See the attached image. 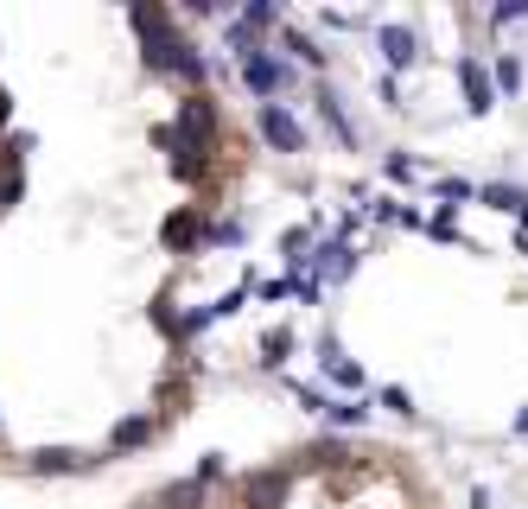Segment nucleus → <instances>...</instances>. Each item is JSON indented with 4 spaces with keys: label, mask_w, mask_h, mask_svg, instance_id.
I'll list each match as a JSON object with an SVG mask.
<instances>
[{
    "label": "nucleus",
    "mask_w": 528,
    "mask_h": 509,
    "mask_svg": "<svg viewBox=\"0 0 528 509\" xmlns=\"http://www.w3.org/2000/svg\"><path fill=\"white\" fill-rule=\"evenodd\" d=\"M210 230H217V223H204L198 210H172V217L160 223V242L179 249V255H191V249H210Z\"/></svg>",
    "instance_id": "0eeeda50"
},
{
    "label": "nucleus",
    "mask_w": 528,
    "mask_h": 509,
    "mask_svg": "<svg viewBox=\"0 0 528 509\" xmlns=\"http://www.w3.org/2000/svg\"><path fill=\"white\" fill-rule=\"evenodd\" d=\"M128 26H134L140 45H160V39H172V32H179L166 7H128Z\"/></svg>",
    "instance_id": "9b49d317"
},
{
    "label": "nucleus",
    "mask_w": 528,
    "mask_h": 509,
    "mask_svg": "<svg viewBox=\"0 0 528 509\" xmlns=\"http://www.w3.org/2000/svg\"><path fill=\"white\" fill-rule=\"evenodd\" d=\"M528 20V0H503V7H490V26H516Z\"/></svg>",
    "instance_id": "b1692460"
},
{
    "label": "nucleus",
    "mask_w": 528,
    "mask_h": 509,
    "mask_svg": "<svg viewBox=\"0 0 528 509\" xmlns=\"http://www.w3.org/2000/svg\"><path fill=\"white\" fill-rule=\"evenodd\" d=\"M153 140H160V147L172 153V179H179V185H198L204 179V172H210V153L204 147H191V140H179V134H172V128H153Z\"/></svg>",
    "instance_id": "423d86ee"
},
{
    "label": "nucleus",
    "mask_w": 528,
    "mask_h": 509,
    "mask_svg": "<svg viewBox=\"0 0 528 509\" xmlns=\"http://www.w3.org/2000/svg\"><path fill=\"white\" fill-rule=\"evenodd\" d=\"M280 45H287V51H293V58H299V64H306V70H319V64H325V51H319V45H312V39H306V32H299L293 20H280Z\"/></svg>",
    "instance_id": "dca6fc26"
},
{
    "label": "nucleus",
    "mask_w": 528,
    "mask_h": 509,
    "mask_svg": "<svg viewBox=\"0 0 528 509\" xmlns=\"http://www.w3.org/2000/svg\"><path fill=\"white\" fill-rule=\"evenodd\" d=\"M516 433H528V408H522V414H516Z\"/></svg>",
    "instance_id": "c85d7f7f"
},
{
    "label": "nucleus",
    "mask_w": 528,
    "mask_h": 509,
    "mask_svg": "<svg viewBox=\"0 0 528 509\" xmlns=\"http://www.w3.org/2000/svg\"><path fill=\"white\" fill-rule=\"evenodd\" d=\"M147 440H153V414H128V420H115L109 452H134V446H147Z\"/></svg>",
    "instance_id": "ddd939ff"
},
{
    "label": "nucleus",
    "mask_w": 528,
    "mask_h": 509,
    "mask_svg": "<svg viewBox=\"0 0 528 509\" xmlns=\"http://www.w3.org/2000/svg\"><path fill=\"white\" fill-rule=\"evenodd\" d=\"M325 376L338 382V389H344L350 401H357V389H363V370H357V363H350V357H344V350L331 344V338H325Z\"/></svg>",
    "instance_id": "f8f14e48"
},
{
    "label": "nucleus",
    "mask_w": 528,
    "mask_h": 509,
    "mask_svg": "<svg viewBox=\"0 0 528 509\" xmlns=\"http://www.w3.org/2000/svg\"><path fill=\"white\" fill-rule=\"evenodd\" d=\"M102 459H90V452H77V446H39V452H26V471L32 478H70V471H90Z\"/></svg>",
    "instance_id": "6e6552de"
},
{
    "label": "nucleus",
    "mask_w": 528,
    "mask_h": 509,
    "mask_svg": "<svg viewBox=\"0 0 528 509\" xmlns=\"http://www.w3.org/2000/svg\"><path fill=\"white\" fill-rule=\"evenodd\" d=\"M204 497H210V484L185 478V484H166L160 490V509H204Z\"/></svg>",
    "instance_id": "2eb2a0df"
},
{
    "label": "nucleus",
    "mask_w": 528,
    "mask_h": 509,
    "mask_svg": "<svg viewBox=\"0 0 528 509\" xmlns=\"http://www.w3.org/2000/svg\"><path fill=\"white\" fill-rule=\"evenodd\" d=\"M376 51H382V64H389V77H401V70H414V58H420V39H414V26L382 20V26H376Z\"/></svg>",
    "instance_id": "39448f33"
},
{
    "label": "nucleus",
    "mask_w": 528,
    "mask_h": 509,
    "mask_svg": "<svg viewBox=\"0 0 528 509\" xmlns=\"http://www.w3.org/2000/svg\"><path fill=\"white\" fill-rule=\"evenodd\" d=\"M261 140L274 153H306V128H299V115L287 102H261Z\"/></svg>",
    "instance_id": "20e7f679"
},
{
    "label": "nucleus",
    "mask_w": 528,
    "mask_h": 509,
    "mask_svg": "<svg viewBox=\"0 0 528 509\" xmlns=\"http://www.w3.org/2000/svg\"><path fill=\"white\" fill-rule=\"evenodd\" d=\"M325 420H331V427H363V420H369V408H363V401H325Z\"/></svg>",
    "instance_id": "6ab92c4d"
},
{
    "label": "nucleus",
    "mask_w": 528,
    "mask_h": 509,
    "mask_svg": "<svg viewBox=\"0 0 528 509\" xmlns=\"http://www.w3.org/2000/svg\"><path fill=\"white\" fill-rule=\"evenodd\" d=\"M223 471H230V459H223V452H204V459H198V484H217Z\"/></svg>",
    "instance_id": "393cba45"
},
{
    "label": "nucleus",
    "mask_w": 528,
    "mask_h": 509,
    "mask_svg": "<svg viewBox=\"0 0 528 509\" xmlns=\"http://www.w3.org/2000/svg\"><path fill=\"white\" fill-rule=\"evenodd\" d=\"M433 198H439V204H452V210H459V204H471V198H478V191H471L465 179H433Z\"/></svg>",
    "instance_id": "412c9836"
},
{
    "label": "nucleus",
    "mask_w": 528,
    "mask_h": 509,
    "mask_svg": "<svg viewBox=\"0 0 528 509\" xmlns=\"http://www.w3.org/2000/svg\"><path fill=\"white\" fill-rule=\"evenodd\" d=\"M478 204H490V210H522V204H528V191H516V185H484V191H478Z\"/></svg>",
    "instance_id": "aec40b11"
},
{
    "label": "nucleus",
    "mask_w": 528,
    "mask_h": 509,
    "mask_svg": "<svg viewBox=\"0 0 528 509\" xmlns=\"http://www.w3.org/2000/svg\"><path fill=\"white\" fill-rule=\"evenodd\" d=\"M20 191H26V179H20V172H0V210H13V204H20Z\"/></svg>",
    "instance_id": "5701e85b"
},
{
    "label": "nucleus",
    "mask_w": 528,
    "mask_h": 509,
    "mask_svg": "<svg viewBox=\"0 0 528 509\" xmlns=\"http://www.w3.org/2000/svg\"><path fill=\"white\" fill-rule=\"evenodd\" d=\"M382 408H389V414H401V420H414V414H420V408H414V395H408V389H395V382L382 389Z\"/></svg>",
    "instance_id": "4be33fe9"
},
{
    "label": "nucleus",
    "mask_w": 528,
    "mask_h": 509,
    "mask_svg": "<svg viewBox=\"0 0 528 509\" xmlns=\"http://www.w3.org/2000/svg\"><path fill=\"white\" fill-rule=\"evenodd\" d=\"M490 77H497V96H516V90H522V58H516V51H503Z\"/></svg>",
    "instance_id": "a211bd4d"
},
{
    "label": "nucleus",
    "mask_w": 528,
    "mask_h": 509,
    "mask_svg": "<svg viewBox=\"0 0 528 509\" xmlns=\"http://www.w3.org/2000/svg\"><path fill=\"white\" fill-rule=\"evenodd\" d=\"M459 90H465V115H490V109H497V77H490L471 51L459 58Z\"/></svg>",
    "instance_id": "1a4fd4ad"
},
{
    "label": "nucleus",
    "mask_w": 528,
    "mask_h": 509,
    "mask_svg": "<svg viewBox=\"0 0 528 509\" xmlns=\"http://www.w3.org/2000/svg\"><path fill=\"white\" fill-rule=\"evenodd\" d=\"M376 90H382V109H401V90H395V77H389V70H382V83H376Z\"/></svg>",
    "instance_id": "bb28decb"
},
{
    "label": "nucleus",
    "mask_w": 528,
    "mask_h": 509,
    "mask_svg": "<svg viewBox=\"0 0 528 509\" xmlns=\"http://www.w3.org/2000/svg\"><path fill=\"white\" fill-rule=\"evenodd\" d=\"M389 179H395V185L414 179V160H408V153H389Z\"/></svg>",
    "instance_id": "a878e982"
},
{
    "label": "nucleus",
    "mask_w": 528,
    "mask_h": 509,
    "mask_svg": "<svg viewBox=\"0 0 528 509\" xmlns=\"http://www.w3.org/2000/svg\"><path fill=\"white\" fill-rule=\"evenodd\" d=\"M287 357H293V331L280 325V331H268V338H261V363H268V370H280Z\"/></svg>",
    "instance_id": "f3484780"
},
{
    "label": "nucleus",
    "mask_w": 528,
    "mask_h": 509,
    "mask_svg": "<svg viewBox=\"0 0 528 509\" xmlns=\"http://www.w3.org/2000/svg\"><path fill=\"white\" fill-rule=\"evenodd\" d=\"M319 121H325V128H331V134H338V140H344V147H357V128H350V115H344V102H338V96H331V90H319Z\"/></svg>",
    "instance_id": "4468645a"
},
{
    "label": "nucleus",
    "mask_w": 528,
    "mask_h": 509,
    "mask_svg": "<svg viewBox=\"0 0 528 509\" xmlns=\"http://www.w3.org/2000/svg\"><path fill=\"white\" fill-rule=\"evenodd\" d=\"M299 77V70L280 58V51H268V45H255L249 58H242V83H249V96H261V102H280V90Z\"/></svg>",
    "instance_id": "f03ea898"
},
{
    "label": "nucleus",
    "mask_w": 528,
    "mask_h": 509,
    "mask_svg": "<svg viewBox=\"0 0 528 509\" xmlns=\"http://www.w3.org/2000/svg\"><path fill=\"white\" fill-rule=\"evenodd\" d=\"M287 490H293V478L280 465L249 471V478H242V509H280V503H287Z\"/></svg>",
    "instance_id": "9d476101"
},
{
    "label": "nucleus",
    "mask_w": 528,
    "mask_h": 509,
    "mask_svg": "<svg viewBox=\"0 0 528 509\" xmlns=\"http://www.w3.org/2000/svg\"><path fill=\"white\" fill-rule=\"evenodd\" d=\"M172 134L191 140V147H204V153H217V102H210L204 90L185 96V102H179V121H172Z\"/></svg>",
    "instance_id": "7ed1b4c3"
},
{
    "label": "nucleus",
    "mask_w": 528,
    "mask_h": 509,
    "mask_svg": "<svg viewBox=\"0 0 528 509\" xmlns=\"http://www.w3.org/2000/svg\"><path fill=\"white\" fill-rule=\"evenodd\" d=\"M516 223H522V230H528V204H522V210H516Z\"/></svg>",
    "instance_id": "c756f323"
},
{
    "label": "nucleus",
    "mask_w": 528,
    "mask_h": 509,
    "mask_svg": "<svg viewBox=\"0 0 528 509\" xmlns=\"http://www.w3.org/2000/svg\"><path fill=\"white\" fill-rule=\"evenodd\" d=\"M140 64H147L153 77H179L191 96H198V90H204V77H210L204 45H198V39H185V32H172V39H160V45H140Z\"/></svg>",
    "instance_id": "f257e3e1"
},
{
    "label": "nucleus",
    "mask_w": 528,
    "mask_h": 509,
    "mask_svg": "<svg viewBox=\"0 0 528 509\" xmlns=\"http://www.w3.org/2000/svg\"><path fill=\"white\" fill-rule=\"evenodd\" d=\"M7 115H13V102H7V90H0V128H7Z\"/></svg>",
    "instance_id": "cd10ccee"
}]
</instances>
